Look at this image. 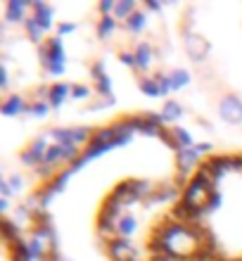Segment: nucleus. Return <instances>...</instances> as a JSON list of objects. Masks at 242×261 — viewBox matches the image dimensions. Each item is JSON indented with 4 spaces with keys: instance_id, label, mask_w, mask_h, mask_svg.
Segmentation results:
<instances>
[{
    "instance_id": "nucleus-1",
    "label": "nucleus",
    "mask_w": 242,
    "mask_h": 261,
    "mask_svg": "<svg viewBox=\"0 0 242 261\" xmlns=\"http://www.w3.org/2000/svg\"><path fill=\"white\" fill-rule=\"evenodd\" d=\"M197 154L164 112L52 126L5 169L3 214L36 261H162V226Z\"/></svg>"
},
{
    "instance_id": "nucleus-2",
    "label": "nucleus",
    "mask_w": 242,
    "mask_h": 261,
    "mask_svg": "<svg viewBox=\"0 0 242 261\" xmlns=\"http://www.w3.org/2000/svg\"><path fill=\"white\" fill-rule=\"evenodd\" d=\"M133 83L164 100V114L193 121L214 150H242V3H157Z\"/></svg>"
},
{
    "instance_id": "nucleus-3",
    "label": "nucleus",
    "mask_w": 242,
    "mask_h": 261,
    "mask_svg": "<svg viewBox=\"0 0 242 261\" xmlns=\"http://www.w3.org/2000/svg\"><path fill=\"white\" fill-rule=\"evenodd\" d=\"M3 114L41 119L76 105H112V83L102 62L104 43L97 5L90 24L60 19L41 3L3 5Z\"/></svg>"
},
{
    "instance_id": "nucleus-4",
    "label": "nucleus",
    "mask_w": 242,
    "mask_h": 261,
    "mask_svg": "<svg viewBox=\"0 0 242 261\" xmlns=\"http://www.w3.org/2000/svg\"><path fill=\"white\" fill-rule=\"evenodd\" d=\"M162 261H242V150H200L159 233Z\"/></svg>"
},
{
    "instance_id": "nucleus-5",
    "label": "nucleus",
    "mask_w": 242,
    "mask_h": 261,
    "mask_svg": "<svg viewBox=\"0 0 242 261\" xmlns=\"http://www.w3.org/2000/svg\"><path fill=\"white\" fill-rule=\"evenodd\" d=\"M31 249L21 230L17 228L10 216L3 214V223H0V261H31Z\"/></svg>"
}]
</instances>
